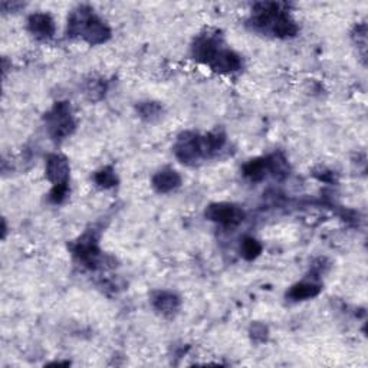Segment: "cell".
I'll return each mask as SVG.
<instances>
[{
  "label": "cell",
  "instance_id": "6da1fadb",
  "mask_svg": "<svg viewBox=\"0 0 368 368\" xmlns=\"http://www.w3.org/2000/svg\"><path fill=\"white\" fill-rule=\"evenodd\" d=\"M258 32L271 33V35L287 39L294 38L299 28L291 18L285 5L276 2H262L254 6L252 19L249 22Z\"/></svg>",
  "mask_w": 368,
  "mask_h": 368
},
{
  "label": "cell",
  "instance_id": "7a4b0ae2",
  "mask_svg": "<svg viewBox=\"0 0 368 368\" xmlns=\"http://www.w3.org/2000/svg\"><path fill=\"white\" fill-rule=\"evenodd\" d=\"M68 35L79 37L87 43L103 45L111 38V29L104 23L90 6L76 8L68 19Z\"/></svg>",
  "mask_w": 368,
  "mask_h": 368
},
{
  "label": "cell",
  "instance_id": "3957f363",
  "mask_svg": "<svg viewBox=\"0 0 368 368\" xmlns=\"http://www.w3.org/2000/svg\"><path fill=\"white\" fill-rule=\"evenodd\" d=\"M45 124L49 137L52 140H63L70 137L75 130V120L68 103H57L45 114Z\"/></svg>",
  "mask_w": 368,
  "mask_h": 368
},
{
  "label": "cell",
  "instance_id": "277c9868",
  "mask_svg": "<svg viewBox=\"0 0 368 368\" xmlns=\"http://www.w3.org/2000/svg\"><path fill=\"white\" fill-rule=\"evenodd\" d=\"M71 250L74 258L91 271L98 269L104 262V255L98 245V235L94 230H88L81 238H78L72 243Z\"/></svg>",
  "mask_w": 368,
  "mask_h": 368
},
{
  "label": "cell",
  "instance_id": "5b68a950",
  "mask_svg": "<svg viewBox=\"0 0 368 368\" xmlns=\"http://www.w3.org/2000/svg\"><path fill=\"white\" fill-rule=\"evenodd\" d=\"M174 156L178 161L186 165H193L197 161L205 159V150L202 136L193 131L181 132L174 144Z\"/></svg>",
  "mask_w": 368,
  "mask_h": 368
},
{
  "label": "cell",
  "instance_id": "8992f818",
  "mask_svg": "<svg viewBox=\"0 0 368 368\" xmlns=\"http://www.w3.org/2000/svg\"><path fill=\"white\" fill-rule=\"evenodd\" d=\"M206 219L225 227H236L245 221L242 207L232 203H212L205 212Z\"/></svg>",
  "mask_w": 368,
  "mask_h": 368
},
{
  "label": "cell",
  "instance_id": "52a82bcc",
  "mask_svg": "<svg viewBox=\"0 0 368 368\" xmlns=\"http://www.w3.org/2000/svg\"><path fill=\"white\" fill-rule=\"evenodd\" d=\"M45 173L46 178L51 181L55 186H62V187H70V173L71 167L70 161L62 154H51L46 159V165H45Z\"/></svg>",
  "mask_w": 368,
  "mask_h": 368
},
{
  "label": "cell",
  "instance_id": "ba28073f",
  "mask_svg": "<svg viewBox=\"0 0 368 368\" xmlns=\"http://www.w3.org/2000/svg\"><path fill=\"white\" fill-rule=\"evenodd\" d=\"M223 46L221 43V39L217 35H198L192 46V54L194 59L202 62L205 65H210V62L214 59L217 52L221 51Z\"/></svg>",
  "mask_w": 368,
  "mask_h": 368
},
{
  "label": "cell",
  "instance_id": "9c48e42d",
  "mask_svg": "<svg viewBox=\"0 0 368 368\" xmlns=\"http://www.w3.org/2000/svg\"><path fill=\"white\" fill-rule=\"evenodd\" d=\"M28 29L39 41H48L55 35V22L48 13H33L28 19Z\"/></svg>",
  "mask_w": 368,
  "mask_h": 368
},
{
  "label": "cell",
  "instance_id": "30bf717a",
  "mask_svg": "<svg viewBox=\"0 0 368 368\" xmlns=\"http://www.w3.org/2000/svg\"><path fill=\"white\" fill-rule=\"evenodd\" d=\"M210 70L221 74H232L242 68V58L232 49L222 48L210 62Z\"/></svg>",
  "mask_w": 368,
  "mask_h": 368
},
{
  "label": "cell",
  "instance_id": "8fae6325",
  "mask_svg": "<svg viewBox=\"0 0 368 368\" xmlns=\"http://www.w3.org/2000/svg\"><path fill=\"white\" fill-rule=\"evenodd\" d=\"M152 304L156 311L164 316H173L178 312L181 300L180 298L170 291H157L152 296Z\"/></svg>",
  "mask_w": 368,
  "mask_h": 368
},
{
  "label": "cell",
  "instance_id": "7c38bea8",
  "mask_svg": "<svg viewBox=\"0 0 368 368\" xmlns=\"http://www.w3.org/2000/svg\"><path fill=\"white\" fill-rule=\"evenodd\" d=\"M152 183H153V187L159 193H170L180 187L181 177L176 170L167 167V169H163L153 176Z\"/></svg>",
  "mask_w": 368,
  "mask_h": 368
},
{
  "label": "cell",
  "instance_id": "4fadbf2b",
  "mask_svg": "<svg viewBox=\"0 0 368 368\" xmlns=\"http://www.w3.org/2000/svg\"><path fill=\"white\" fill-rule=\"evenodd\" d=\"M321 285H318L315 282H298L295 285L289 288L287 292V298L294 300V303H299V300L312 299L321 294Z\"/></svg>",
  "mask_w": 368,
  "mask_h": 368
},
{
  "label": "cell",
  "instance_id": "5bb4252c",
  "mask_svg": "<svg viewBox=\"0 0 368 368\" xmlns=\"http://www.w3.org/2000/svg\"><path fill=\"white\" fill-rule=\"evenodd\" d=\"M202 141H203L205 157H212L219 152H222L223 147L226 145L227 137H226V134L223 130L216 128V130L207 132L206 136H203Z\"/></svg>",
  "mask_w": 368,
  "mask_h": 368
},
{
  "label": "cell",
  "instance_id": "9a60e30c",
  "mask_svg": "<svg viewBox=\"0 0 368 368\" xmlns=\"http://www.w3.org/2000/svg\"><path fill=\"white\" fill-rule=\"evenodd\" d=\"M242 173L250 181H262L266 174L269 173V165H267V157H258L249 160L242 169Z\"/></svg>",
  "mask_w": 368,
  "mask_h": 368
},
{
  "label": "cell",
  "instance_id": "2e32d148",
  "mask_svg": "<svg viewBox=\"0 0 368 368\" xmlns=\"http://www.w3.org/2000/svg\"><path fill=\"white\" fill-rule=\"evenodd\" d=\"M137 112L140 115V119H143L144 121H156L159 120L161 114H163V107L160 103H154V101H145V103H140L137 105Z\"/></svg>",
  "mask_w": 368,
  "mask_h": 368
},
{
  "label": "cell",
  "instance_id": "e0dca14e",
  "mask_svg": "<svg viewBox=\"0 0 368 368\" xmlns=\"http://www.w3.org/2000/svg\"><path fill=\"white\" fill-rule=\"evenodd\" d=\"M94 181L98 187L112 189L116 186V183H119V177H116L112 167H104V169L98 170L94 174Z\"/></svg>",
  "mask_w": 368,
  "mask_h": 368
},
{
  "label": "cell",
  "instance_id": "ac0fdd59",
  "mask_svg": "<svg viewBox=\"0 0 368 368\" xmlns=\"http://www.w3.org/2000/svg\"><path fill=\"white\" fill-rule=\"evenodd\" d=\"M267 165H269V173H272L278 178H283L288 176V161L280 153H275L267 157Z\"/></svg>",
  "mask_w": 368,
  "mask_h": 368
},
{
  "label": "cell",
  "instance_id": "d6986e66",
  "mask_svg": "<svg viewBox=\"0 0 368 368\" xmlns=\"http://www.w3.org/2000/svg\"><path fill=\"white\" fill-rule=\"evenodd\" d=\"M262 254V245L255 238H245L241 243V255L246 260H255Z\"/></svg>",
  "mask_w": 368,
  "mask_h": 368
},
{
  "label": "cell",
  "instance_id": "ffe728a7",
  "mask_svg": "<svg viewBox=\"0 0 368 368\" xmlns=\"http://www.w3.org/2000/svg\"><path fill=\"white\" fill-rule=\"evenodd\" d=\"M267 336H269V331H267V327L260 323H255L252 327H250V337L255 343H265L267 340Z\"/></svg>",
  "mask_w": 368,
  "mask_h": 368
},
{
  "label": "cell",
  "instance_id": "44dd1931",
  "mask_svg": "<svg viewBox=\"0 0 368 368\" xmlns=\"http://www.w3.org/2000/svg\"><path fill=\"white\" fill-rule=\"evenodd\" d=\"M105 83H103V81H90L85 91L90 99H99L105 94Z\"/></svg>",
  "mask_w": 368,
  "mask_h": 368
}]
</instances>
